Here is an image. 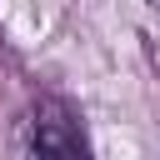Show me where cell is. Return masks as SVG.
<instances>
[{
  "label": "cell",
  "instance_id": "6da1fadb",
  "mask_svg": "<svg viewBox=\"0 0 160 160\" xmlns=\"http://www.w3.org/2000/svg\"><path fill=\"white\" fill-rule=\"evenodd\" d=\"M30 155L35 160H90V145L80 135V120L65 100H35L30 105Z\"/></svg>",
  "mask_w": 160,
  "mask_h": 160
},
{
  "label": "cell",
  "instance_id": "7a4b0ae2",
  "mask_svg": "<svg viewBox=\"0 0 160 160\" xmlns=\"http://www.w3.org/2000/svg\"><path fill=\"white\" fill-rule=\"evenodd\" d=\"M145 5H150V10H155V15H160V0H145Z\"/></svg>",
  "mask_w": 160,
  "mask_h": 160
}]
</instances>
